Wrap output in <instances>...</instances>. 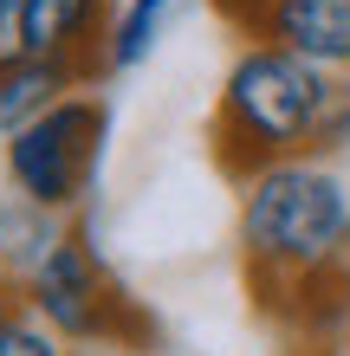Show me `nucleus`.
Wrapping results in <instances>:
<instances>
[{
  "label": "nucleus",
  "instance_id": "nucleus-1",
  "mask_svg": "<svg viewBox=\"0 0 350 356\" xmlns=\"http://www.w3.org/2000/svg\"><path fill=\"white\" fill-rule=\"evenodd\" d=\"M344 104L337 72L312 65L299 52H279L266 39H246L221 78L214 104V162L234 181H246L266 162L318 156L331 136V117Z\"/></svg>",
  "mask_w": 350,
  "mask_h": 356
},
{
  "label": "nucleus",
  "instance_id": "nucleus-2",
  "mask_svg": "<svg viewBox=\"0 0 350 356\" xmlns=\"http://www.w3.org/2000/svg\"><path fill=\"white\" fill-rule=\"evenodd\" d=\"M350 188L331 162L285 156L240 181V253L266 291H305L344 266Z\"/></svg>",
  "mask_w": 350,
  "mask_h": 356
},
{
  "label": "nucleus",
  "instance_id": "nucleus-3",
  "mask_svg": "<svg viewBox=\"0 0 350 356\" xmlns=\"http://www.w3.org/2000/svg\"><path fill=\"white\" fill-rule=\"evenodd\" d=\"M104 136H111V104L97 91H72L65 104H52L39 123H26L19 136H7V181L19 201L46 207V214H72L91 195L97 162H104Z\"/></svg>",
  "mask_w": 350,
  "mask_h": 356
},
{
  "label": "nucleus",
  "instance_id": "nucleus-4",
  "mask_svg": "<svg viewBox=\"0 0 350 356\" xmlns=\"http://www.w3.org/2000/svg\"><path fill=\"white\" fill-rule=\"evenodd\" d=\"M19 298H26L65 343H117L123 318H130V298L117 291V279L104 272V259H97V246L78 234V227H65V234L52 240V253L19 279Z\"/></svg>",
  "mask_w": 350,
  "mask_h": 356
},
{
  "label": "nucleus",
  "instance_id": "nucleus-5",
  "mask_svg": "<svg viewBox=\"0 0 350 356\" xmlns=\"http://www.w3.org/2000/svg\"><path fill=\"white\" fill-rule=\"evenodd\" d=\"M246 39L299 52L324 72H350V0H266Z\"/></svg>",
  "mask_w": 350,
  "mask_h": 356
},
{
  "label": "nucleus",
  "instance_id": "nucleus-6",
  "mask_svg": "<svg viewBox=\"0 0 350 356\" xmlns=\"http://www.w3.org/2000/svg\"><path fill=\"white\" fill-rule=\"evenodd\" d=\"M111 19V0H26V58H65L97 78Z\"/></svg>",
  "mask_w": 350,
  "mask_h": 356
},
{
  "label": "nucleus",
  "instance_id": "nucleus-7",
  "mask_svg": "<svg viewBox=\"0 0 350 356\" xmlns=\"http://www.w3.org/2000/svg\"><path fill=\"white\" fill-rule=\"evenodd\" d=\"M72 91H91V72L65 65V58H19L13 72H0V143L19 136L26 123H39Z\"/></svg>",
  "mask_w": 350,
  "mask_h": 356
},
{
  "label": "nucleus",
  "instance_id": "nucleus-8",
  "mask_svg": "<svg viewBox=\"0 0 350 356\" xmlns=\"http://www.w3.org/2000/svg\"><path fill=\"white\" fill-rule=\"evenodd\" d=\"M169 7L175 0H123L117 19H111V39H104V72H130L150 58V46L169 26Z\"/></svg>",
  "mask_w": 350,
  "mask_h": 356
},
{
  "label": "nucleus",
  "instance_id": "nucleus-9",
  "mask_svg": "<svg viewBox=\"0 0 350 356\" xmlns=\"http://www.w3.org/2000/svg\"><path fill=\"white\" fill-rule=\"evenodd\" d=\"M0 356H72V343L26 298H13V305H0Z\"/></svg>",
  "mask_w": 350,
  "mask_h": 356
},
{
  "label": "nucleus",
  "instance_id": "nucleus-10",
  "mask_svg": "<svg viewBox=\"0 0 350 356\" xmlns=\"http://www.w3.org/2000/svg\"><path fill=\"white\" fill-rule=\"evenodd\" d=\"M26 58V0H0V72Z\"/></svg>",
  "mask_w": 350,
  "mask_h": 356
},
{
  "label": "nucleus",
  "instance_id": "nucleus-11",
  "mask_svg": "<svg viewBox=\"0 0 350 356\" xmlns=\"http://www.w3.org/2000/svg\"><path fill=\"white\" fill-rule=\"evenodd\" d=\"M19 298V279H13V266H7V253H0V305H13Z\"/></svg>",
  "mask_w": 350,
  "mask_h": 356
}]
</instances>
